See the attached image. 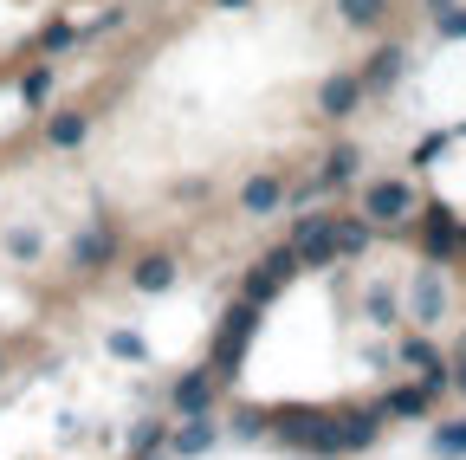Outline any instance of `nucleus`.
<instances>
[{"mask_svg":"<svg viewBox=\"0 0 466 460\" xmlns=\"http://www.w3.org/2000/svg\"><path fill=\"white\" fill-rule=\"evenodd\" d=\"M337 7H343L350 26H376L382 20V0H337Z\"/></svg>","mask_w":466,"mask_h":460,"instance_id":"obj_21","label":"nucleus"},{"mask_svg":"<svg viewBox=\"0 0 466 460\" xmlns=\"http://www.w3.org/2000/svg\"><path fill=\"white\" fill-rule=\"evenodd\" d=\"M279 201H285L279 176H247V182H240V214H253V220H259V214H272Z\"/></svg>","mask_w":466,"mask_h":460,"instance_id":"obj_10","label":"nucleus"},{"mask_svg":"<svg viewBox=\"0 0 466 460\" xmlns=\"http://www.w3.org/2000/svg\"><path fill=\"white\" fill-rule=\"evenodd\" d=\"M408 299H415V318H421V324H434V318H441V305H447V292H441V272H421Z\"/></svg>","mask_w":466,"mask_h":460,"instance_id":"obj_13","label":"nucleus"},{"mask_svg":"<svg viewBox=\"0 0 466 460\" xmlns=\"http://www.w3.org/2000/svg\"><path fill=\"white\" fill-rule=\"evenodd\" d=\"M214 7H220V14H240V7H253V0H214Z\"/></svg>","mask_w":466,"mask_h":460,"instance_id":"obj_25","label":"nucleus"},{"mask_svg":"<svg viewBox=\"0 0 466 460\" xmlns=\"http://www.w3.org/2000/svg\"><path fill=\"white\" fill-rule=\"evenodd\" d=\"M85 137H91V110H52L46 118V149H58V156L78 149Z\"/></svg>","mask_w":466,"mask_h":460,"instance_id":"obj_8","label":"nucleus"},{"mask_svg":"<svg viewBox=\"0 0 466 460\" xmlns=\"http://www.w3.org/2000/svg\"><path fill=\"white\" fill-rule=\"evenodd\" d=\"M110 260H116V227H110V220L97 214V220L85 227V234L72 240V272H78V279H97V272H104Z\"/></svg>","mask_w":466,"mask_h":460,"instance_id":"obj_2","label":"nucleus"},{"mask_svg":"<svg viewBox=\"0 0 466 460\" xmlns=\"http://www.w3.org/2000/svg\"><path fill=\"white\" fill-rule=\"evenodd\" d=\"M52 78H58L52 59H33V66L20 72V104H26V110H46V104H52Z\"/></svg>","mask_w":466,"mask_h":460,"instance_id":"obj_12","label":"nucleus"},{"mask_svg":"<svg viewBox=\"0 0 466 460\" xmlns=\"http://www.w3.org/2000/svg\"><path fill=\"white\" fill-rule=\"evenodd\" d=\"M421 409H428V383H421V389H395V395H389V415H421Z\"/></svg>","mask_w":466,"mask_h":460,"instance_id":"obj_22","label":"nucleus"},{"mask_svg":"<svg viewBox=\"0 0 466 460\" xmlns=\"http://www.w3.org/2000/svg\"><path fill=\"white\" fill-rule=\"evenodd\" d=\"M104 351H110L116 363H143V357H149V343H143V331H124V324H116V331L104 337Z\"/></svg>","mask_w":466,"mask_h":460,"instance_id":"obj_14","label":"nucleus"},{"mask_svg":"<svg viewBox=\"0 0 466 460\" xmlns=\"http://www.w3.org/2000/svg\"><path fill=\"white\" fill-rule=\"evenodd\" d=\"M7 253H14L20 266H33V260L46 253V240H39V227H7Z\"/></svg>","mask_w":466,"mask_h":460,"instance_id":"obj_15","label":"nucleus"},{"mask_svg":"<svg viewBox=\"0 0 466 460\" xmlns=\"http://www.w3.org/2000/svg\"><path fill=\"white\" fill-rule=\"evenodd\" d=\"M460 389H466V370H460Z\"/></svg>","mask_w":466,"mask_h":460,"instance_id":"obj_28","label":"nucleus"},{"mask_svg":"<svg viewBox=\"0 0 466 460\" xmlns=\"http://www.w3.org/2000/svg\"><path fill=\"white\" fill-rule=\"evenodd\" d=\"M208 447H214V422L208 415H175V428H168V454L175 460H195Z\"/></svg>","mask_w":466,"mask_h":460,"instance_id":"obj_7","label":"nucleus"},{"mask_svg":"<svg viewBox=\"0 0 466 460\" xmlns=\"http://www.w3.org/2000/svg\"><path fill=\"white\" fill-rule=\"evenodd\" d=\"M357 162H363L357 149H330V162H324V176H318V182H324V189H337V182H350V176H357Z\"/></svg>","mask_w":466,"mask_h":460,"instance_id":"obj_16","label":"nucleus"},{"mask_svg":"<svg viewBox=\"0 0 466 460\" xmlns=\"http://www.w3.org/2000/svg\"><path fill=\"white\" fill-rule=\"evenodd\" d=\"M214 370H188V376H175V389H168V402H175V415H208L214 409Z\"/></svg>","mask_w":466,"mask_h":460,"instance_id":"obj_6","label":"nucleus"},{"mask_svg":"<svg viewBox=\"0 0 466 460\" xmlns=\"http://www.w3.org/2000/svg\"><path fill=\"white\" fill-rule=\"evenodd\" d=\"M253 331H259V305H253V299H240V305L220 318V331H214V376H233V370H240Z\"/></svg>","mask_w":466,"mask_h":460,"instance_id":"obj_1","label":"nucleus"},{"mask_svg":"<svg viewBox=\"0 0 466 460\" xmlns=\"http://www.w3.org/2000/svg\"><path fill=\"white\" fill-rule=\"evenodd\" d=\"M162 441H168V422H137V428H130V447H137V454H156Z\"/></svg>","mask_w":466,"mask_h":460,"instance_id":"obj_19","label":"nucleus"},{"mask_svg":"<svg viewBox=\"0 0 466 460\" xmlns=\"http://www.w3.org/2000/svg\"><path fill=\"white\" fill-rule=\"evenodd\" d=\"M130 285H137V292H168V285H175V260L168 253H143L130 266Z\"/></svg>","mask_w":466,"mask_h":460,"instance_id":"obj_11","label":"nucleus"},{"mask_svg":"<svg viewBox=\"0 0 466 460\" xmlns=\"http://www.w3.org/2000/svg\"><path fill=\"white\" fill-rule=\"evenodd\" d=\"M395 72H401V52H395V46H389V52H376V66H370V72H363V91H382V85H389V78H395Z\"/></svg>","mask_w":466,"mask_h":460,"instance_id":"obj_17","label":"nucleus"},{"mask_svg":"<svg viewBox=\"0 0 466 460\" xmlns=\"http://www.w3.org/2000/svg\"><path fill=\"white\" fill-rule=\"evenodd\" d=\"M447 247H453V220H447V214H428V253L441 260Z\"/></svg>","mask_w":466,"mask_h":460,"instance_id":"obj_23","label":"nucleus"},{"mask_svg":"<svg viewBox=\"0 0 466 460\" xmlns=\"http://www.w3.org/2000/svg\"><path fill=\"white\" fill-rule=\"evenodd\" d=\"M143 460H175V454H143Z\"/></svg>","mask_w":466,"mask_h":460,"instance_id":"obj_26","label":"nucleus"},{"mask_svg":"<svg viewBox=\"0 0 466 460\" xmlns=\"http://www.w3.org/2000/svg\"><path fill=\"white\" fill-rule=\"evenodd\" d=\"M337 247H343V253H363V247H370V214H363V220H337Z\"/></svg>","mask_w":466,"mask_h":460,"instance_id":"obj_18","label":"nucleus"},{"mask_svg":"<svg viewBox=\"0 0 466 460\" xmlns=\"http://www.w3.org/2000/svg\"><path fill=\"white\" fill-rule=\"evenodd\" d=\"M441 454H466V428H447L441 434Z\"/></svg>","mask_w":466,"mask_h":460,"instance_id":"obj_24","label":"nucleus"},{"mask_svg":"<svg viewBox=\"0 0 466 460\" xmlns=\"http://www.w3.org/2000/svg\"><path fill=\"white\" fill-rule=\"evenodd\" d=\"M291 253H299V266H330V260H343V247H337V220H330V214L299 220V234H291Z\"/></svg>","mask_w":466,"mask_h":460,"instance_id":"obj_3","label":"nucleus"},{"mask_svg":"<svg viewBox=\"0 0 466 460\" xmlns=\"http://www.w3.org/2000/svg\"><path fill=\"white\" fill-rule=\"evenodd\" d=\"M363 214H370V227H395V220L415 214V189H408V182H370Z\"/></svg>","mask_w":466,"mask_h":460,"instance_id":"obj_4","label":"nucleus"},{"mask_svg":"<svg viewBox=\"0 0 466 460\" xmlns=\"http://www.w3.org/2000/svg\"><path fill=\"white\" fill-rule=\"evenodd\" d=\"M0 376H7V351H0Z\"/></svg>","mask_w":466,"mask_h":460,"instance_id":"obj_27","label":"nucleus"},{"mask_svg":"<svg viewBox=\"0 0 466 460\" xmlns=\"http://www.w3.org/2000/svg\"><path fill=\"white\" fill-rule=\"evenodd\" d=\"M357 97H363V78L337 72V78H324V91H318V110H324V118H350V110H357Z\"/></svg>","mask_w":466,"mask_h":460,"instance_id":"obj_9","label":"nucleus"},{"mask_svg":"<svg viewBox=\"0 0 466 460\" xmlns=\"http://www.w3.org/2000/svg\"><path fill=\"white\" fill-rule=\"evenodd\" d=\"M66 46H78V26H72V20H52V26L39 33V52H66Z\"/></svg>","mask_w":466,"mask_h":460,"instance_id":"obj_20","label":"nucleus"},{"mask_svg":"<svg viewBox=\"0 0 466 460\" xmlns=\"http://www.w3.org/2000/svg\"><path fill=\"white\" fill-rule=\"evenodd\" d=\"M291 272H299V253H291V247H279V253H266V260H259V266L247 272V299H253V305H266V299L279 292V285H285Z\"/></svg>","mask_w":466,"mask_h":460,"instance_id":"obj_5","label":"nucleus"}]
</instances>
